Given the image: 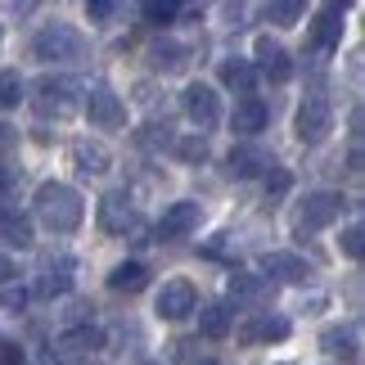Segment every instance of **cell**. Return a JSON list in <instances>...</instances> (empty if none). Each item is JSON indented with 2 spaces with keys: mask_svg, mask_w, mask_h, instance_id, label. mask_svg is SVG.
<instances>
[{
  "mask_svg": "<svg viewBox=\"0 0 365 365\" xmlns=\"http://www.w3.org/2000/svg\"><path fill=\"white\" fill-rule=\"evenodd\" d=\"M81 217H86V203H81V194L73 185H63V180H46V185L36 190V221L54 235H73L81 226Z\"/></svg>",
  "mask_w": 365,
  "mask_h": 365,
  "instance_id": "6da1fadb",
  "label": "cell"
},
{
  "mask_svg": "<svg viewBox=\"0 0 365 365\" xmlns=\"http://www.w3.org/2000/svg\"><path fill=\"white\" fill-rule=\"evenodd\" d=\"M32 54L46 63H77V59H86V36L73 23H50L32 36Z\"/></svg>",
  "mask_w": 365,
  "mask_h": 365,
  "instance_id": "7a4b0ae2",
  "label": "cell"
},
{
  "mask_svg": "<svg viewBox=\"0 0 365 365\" xmlns=\"http://www.w3.org/2000/svg\"><path fill=\"white\" fill-rule=\"evenodd\" d=\"M77 81L73 77H46L36 86V95H32V104H36V113L41 118H68L77 108Z\"/></svg>",
  "mask_w": 365,
  "mask_h": 365,
  "instance_id": "3957f363",
  "label": "cell"
},
{
  "mask_svg": "<svg viewBox=\"0 0 365 365\" xmlns=\"http://www.w3.org/2000/svg\"><path fill=\"white\" fill-rule=\"evenodd\" d=\"M293 131H298L302 145H320L329 131H334V108L325 95H307V104L298 108V122H293Z\"/></svg>",
  "mask_w": 365,
  "mask_h": 365,
  "instance_id": "277c9868",
  "label": "cell"
},
{
  "mask_svg": "<svg viewBox=\"0 0 365 365\" xmlns=\"http://www.w3.org/2000/svg\"><path fill=\"white\" fill-rule=\"evenodd\" d=\"M339 217H343V194H329V190L307 194V203L298 207V230H302V235L325 230V226H334Z\"/></svg>",
  "mask_w": 365,
  "mask_h": 365,
  "instance_id": "5b68a950",
  "label": "cell"
},
{
  "mask_svg": "<svg viewBox=\"0 0 365 365\" xmlns=\"http://www.w3.org/2000/svg\"><path fill=\"white\" fill-rule=\"evenodd\" d=\"M73 271H77V262L68 257V252H46V257H41V275H36V293L41 298L68 293L73 289Z\"/></svg>",
  "mask_w": 365,
  "mask_h": 365,
  "instance_id": "8992f818",
  "label": "cell"
},
{
  "mask_svg": "<svg viewBox=\"0 0 365 365\" xmlns=\"http://www.w3.org/2000/svg\"><path fill=\"white\" fill-rule=\"evenodd\" d=\"M180 104H185V118L199 126V131H212V126L221 122V100H217V91H212V86H203V81L185 86Z\"/></svg>",
  "mask_w": 365,
  "mask_h": 365,
  "instance_id": "52a82bcc",
  "label": "cell"
},
{
  "mask_svg": "<svg viewBox=\"0 0 365 365\" xmlns=\"http://www.w3.org/2000/svg\"><path fill=\"white\" fill-rule=\"evenodd\" d=\"M252 54H257V63H252V68H257L266 81H275V86H279V81H289V77H293V59H289V50L279 46L275 36H257Z\"/></svg>",
  "mask_w": 365,
  "mask_h": 365,
  "instance_id": "ba28073f",
  "label": "cell"
},
{
  "mask_svg": "<svg viewBox=\"0 0 365 365\" xmlns=\"http://www.w3.org/2000/svg\"><path fill=\"white\" fill-rule=\"evenodd\" d=\"M100 226L108 235H145V226H140V217H135V207L126 203V194H104L100 199Z\"/></svg>",
  "mask_w": 365,
  "mask_h": 365,
  "instance_id": "9c48e42d",
  "label": "cell"
},
{
  "mask_svg": "<svg viewBox=\"0 0 365 365\" xmlns=\"http://www.w3.org/2000/svg\"><path fill=\"white\" fill-rule=\"evenodd\" d=\"M194 307H199V293H194L190 279H167L158 293V316L163 320H185Z\"/></svg>",
  "mask_w": 365,
  "mask_h": 365,
  "instance_id": "30bf717a",
  "label": "cell"
},
{
  "mask_svg": "<svg viewBox=\"0 0 365 365\" xmlns=\"http://www.w3.org/2000/svg\"><path fill=\"white\" fill-rule=\"evenodd\" d=\"M86 113H91V122L100 126V131H118V126L126 122V108H122V100L108 86H95L86 95Z\"/></svg>",
  "mask_w": 365,
  "mask_h": 365,
  "instance_id": "8fae6325",
  "label": "cell"
},
{
  "mask_svg": "<svg viewBox=\"0 0 365 365\" xmlns=\"http://www.w3.org/2000/svg\"><path fill=\"white\" fill-rule=\"evenodd\" d=\"M320 347H325L329 356H343L347 365H356L361 361V329L356 325H329L320 334Z\"/></svg>",
  "mask_w": 365,
  "mask_h": 365,
  "instance_id": "7c38bea8",
  "label": "cell"
},
{
  "mask_svg": "<svg viewBox=\"0 0 365 365\" xmlns=\"http://www.w3.org/2000/svg\"><path fill=\"white\" fill-rule=\"evenodd\" d=\"M190 230H199V203H172L158 221V240H185Z\"/></svg>",
  "mask_w": 365,
  "mask_h": 365,
  "instance_id": "4fadbf2b",
  "label": "cell"
},
{
  "mask_svg": "<svg viewBox=\"0 0 365 365\" xmlns=\"http://www.w3.org/2000/svg\"><path fill=\"white\" fill-rule=\"evenodd\" d=\"M240 339L252 343V347H257V343H284V339H289V320H284V316L262 312V316H252L248 325L240 329Z\"/></svg>",
  "mask_w": 365,
  "mask_h": 365,
  "instance_id": "5bb4252c",
  "label": "cell"
},
{
  "mask_svg": "<svg viewBox=\"0 0 365 365\" xmlns=\"http://www.w3.org/2000/svg\"><path fill=\"white\" fill-rule=\"evenodd\" d=\"M262 271L271 275V279H284V284H302V279L312 275V266H307L298 252H266Z\"/></svg>",
  "mask_w": 365,
  "mask_h": 365,
  "instance_id": "9a60e30c",
  "label": "cell"
},
{
  "mask_svg": "<svg viewBox=\"0 0 365 365\" xmlns=\"http://www.w3.org/2000/svg\"><path fill=\"white\" fill-rule=\"evenodd\" d=\"M73 163L81 176H104L108 167H113V153H108L104 145H95V140H77L73 145Z\"/></svg>",
  "mask_w": 365,
  "mask_h": 365,
  "instance_id": "2e32d148",
  "label": "cell"
},
{
  "mask_svg": "<svg viewBox=\"0 0 365 365\" xmlns=\"http://www.w3.org/2000/svg\"><path fill=\"white\" fill-rule=\"evenodd\" d=\"M343 41V9H320L316 14V23H312V46L316 50H334Z\"/></svg>",
  "mask_w": 365,
  "mask_h": 365,
  "instance_id": "e0dca14e",
  "label": "cell"
},
{
  "mask_svg": "<svg viewBox=\"0 0 365 365\" xmlns=\"http://www.w3.org/2000/svg\"><path fill=\"white\" fill-rule=\"evenodd\" d=\"M271 163H275V158H271L266 149H257V145H240V149H230V172L240 176V180H248V176H262Z\"/></svg>",
  "mask_w": 365,
  "mask_h": 365,
  "instance_id": "ac0fdd59",
  "label": "cell"
},
{
  "mask_svg": "<svg viewBox=\"0 0 365 365\" xmlns=\"http://www.w3.org/2000/svg\"><path fill=\"white\" fill-rule=\"evenodd\" d=\"M266 118H271V113H266V104L257 100V95H244V100L235 104V118H230V126H235L240 135H257L262 126H266Z\"/></svg>",
  "mask_w": 365,
  "mask_h": 365,
  "instance_id": "d6986e66",
  "label": "cell"
},
{
  "mask_svg": "<svg viewBox=\"0 0 365 365\" xmlns=\"http://www.w3.org/2000/svg\"><path fill=\"white\" fill-rule=\"evenodd\" d=\"M217 77H221V86H230L240 95H252V86H257V68H252L248 59H226Z\"/></svg>",
  "mask_w": 365,
  "mask_h": 365,
  "instance_id": "ffe728a7",
  "label": "cell"
},
{
  "mask_svg": "<svg viewBox=\"0 0 365 365\" xmlns=\"http://www.w3.org/2000/svg\"><path fill=\"white\" fill-rule=\"evenodd\" d=\"M0 244L5 248H32V221L19 212H0Z\"/></svg>",
  "mask_w": 365,
  "mask_h": 365,
  "instance_id": "44dd1931",
  "label": "cell"
},
{
  "mask_svg": "<svg viewBox=\"0 0 365 365\" xmlns=\"http://www.w3.org/2000/svg\"><path fill=\"white\" fill-rule=\"evenodd\" d=\"M149 284V266H140V262H122L113 275H108V289L113 293H140Z\"/></svg>",
  "mask_w": 365,
  "mask_h": 365,
  "instance_id": "7402d4cb",
  "label": "cell"
},
{
  "mask_svg": "<svg viewBox=\"0 0 365 365\" xmlns=\"http://www.w3.org/2000/svg\"><path fill=\"white\" fill-rule=\"evenodd\" d=\"M199 329H203V339H226V334H230V312H226V307H203V312H199Z\"/></svg>",
  "mask_w": 365,
  "mask_h": 365,
  "instance_id": "603a6c76",
  "label": "cell"
},
{
  "mask_svg": "<svg viewBox=\"0 0 365 365\" xmlns=\"http://www.w3.org/2000/svg\"><path fill=\"white\" fill-rule=\"evenodd\" d=\"M140 14H145V23H153V27H167V23H176V14H180V0H140Z\"/></svg>",
  "mask_w": 365,
  "mask_h": 365,
  "instance_id": "cb8c5ba5",
  "label": "cell"
},
{
  "mask_svg": "<svg viewBox=\"0 0 365 365\" xmlns=\"http://www.w3.org/2000/svg\"><path fill=\"white\" fill-rule=\"evenodd\" d=\"M302 9H307V0H266V19L279 27H293L302 19Z\"/></svg>",
  "mask_w": 365,
  "mask_h": 365,
  "instance_id": "d4e9b609",
  "label": "cell"
},
{
  "mask_svg": "<svg viewBox=\"0 0 365 365\" xmlns=\"http://www.w3.org/2000/svg\"><path fill=\"white\" fill-rule=\"evenodd\" d=\"M59 347H68V352H91V347H100V329H91V325L68 329V334H59Z\"/></svg>",
  "mask_w": 365,
  "mask_h": 365,
  "instance_id": "484cf974",
  "label": "cell"
},
{
  "mask_svg": "<svg viewBox=\"0 0 365 365\" xmlns=\"http://www.w3.org/2000/svg\"><path fill=\"white\" fill-rule=\"evenodd\" d=\"M262 293H266V284L257 275H235L230 279V298H240V302H257Z\"/></svg>",
  "mask_w": 365,
  "mask_h": 365,
  "instance_id": "4316f807",
  "label": "cell"
},
{
  "mask_svg": "<svg viewBox=\"0 0 365 365\" xmlns=\"http://www.w3.org/2000/svg\"><path fill=\"white\" fill-rule=\"evenodd\" d=\"M19 100H23V77L14 73H0V108H19Z\"/></svg>",
  "mask_w": 365,
  "mask_h": 365,
  "instance_id": "83f0119b",
  "label": "cell"
},
{
  "mask_svg": "<svg viewBox=\"0 0 365 365\" xmlns=\"http://www.w3.org/2000/svg\"><path fill=\"white\" fill-rule=\"evenodd\" d=\"M23 307H27V289L5 279V289H0V312H23Z\"/></svg>",
  "mask_w": 365,
  "mask_h": 365,
  "instance_id": "f1b7e54d",
  "label": "cell"
},
{
  "mask_svg": "<svg viewBox=\"0 0 365 365\" xmlns=\"http://www.w3.org/2000/svg\"><path fill=\"white\" fill-rule=\"evenodd\" d=\"M86 9H91V23H108L118 14V0H86Z\"/></svg>",
  "mask_w": 365,
  "mask_h": 365,
  "instance_id": "f546056e",
  "label": "cell"
},
{
  "mask_svg": "<svg viewBox=\"0 0 365 365\" xmlns=\"http://www.w3.org/2000/svg\"><path fill=\"white\" fill-rule=\"evenodd\" d=\"M361 240H365V230L347 226V235H343V252H347V257H361Z\"/></svg>",
  "mask_w": 365,
  "mask_h": 365,
  "instance_id": "4dcf8cb0",
  "label": "cell"
},
{
  "mask_svg": "<svg viewBox=\"0 0 365 365\" xmlns=\"http://www.w3.org/2000/svg\"><path fill=\"white\" fill-rule=\"evenodd\" d=\"M41 5V0H0V9L5 14H14V19H23V14H32Z\"/></svg>",
  "mask_w": 365,
  "mask_h": 365,
  "instance_id": "1f68e13d",
  "label": "cell"
},
{
  "mask_svg": "<svg viewBox=\"0 0 365 365\" xmlns=\"http://www.w3.org/2000/svg\"><path fill=\"white\" fill-rule=\"evenodd\" d=\"M0 365H23V352L14 343H0Z\"/></svg>",
  "mask_w": 365,
  "mask_h": 365,
  "instance_id": "d6a6232c",
  "label": "cell"
},
{
  "mask_svg": "<svg viewBox=\"0 0 365 365\" xmlns=\"http://www.w3.org/2000/svg\"><path fill=\"white\" fill-rule=\"evenodd\" d=\"M180 153H185V158H203L207 145H203V140H185V145H180Z\"/></svg>",
  "mask_w": 365,
  "mask_h": 365,
  "instance_id": "836d02e7",
  "label": "cell"
},
{
  "mask_svg": "<svg viewBox=\"0 0 365 365\" xmlns=\"http://www.w3.org/2000/svg\"><path fill=\"white\" fill-rule=\"evenodd\" d=\"M14 275H19V271H14V262L0 252V284H5V279H14Z\"/></svg>",
  "mask_w": 365,
  "mask_h": 365,
  "instance_id": "e575fe53",
  "label": "cell"
},
{
  "mask_svg": "<svg viewBox=\"0 0 365 365\" xmlns=\"http://www.w3.org/2000/svg\"><path fill=\"white\" fill-rule=\"evenodd\" d=\"M14 145V131H9V126H0V149H9Z\"/></svg>",
  "mask_w": 365,
  "mask_h": 365,
  "instance_id": "d590c367",
  "label": "cell"
},
{
  "mask_svg": "<svg viewBox=\"0 0 365 365\" xmlns=\"http://www.w3.org/2000/svg\"><path fill=\"white\" fill-rule=\"evenodd\" d=\"M329 5H334V9H347V5H352V0H329Z\"/></svg>",
  "mask_w": 365,
  "mask_h": 365,
  "instance_id": "8d00e7d4",
  "label": "cell"
},
{
  "mask_svg": "<svg viewBox=\"0 0 365 365\" xmlns=\"http://www.w3.org/2000/svg\"><path fill=\"white\" fill-rule=\"evenodd\" d=\"M0 212H5V185H0Z\"/></svg>",
  "mask_w": 365,
  "mask_h": 365,
  "instance_id": "74e56055",
  "label": "cell"
},
{
  "mask_svg": "<svg viewBox=\"0 0 365 365\" xmlns=\"http://www.w3.org/2000/svg\"><path fill=\"white\" fill-rule=\"evenodd\" d=\"M199 365H221V361H199Z\"/></svg>",
  "mask_w": 365,
  "mask_h": 365,
  "instance_id": "f35d334b",
  "label": "cell"
},
{
  "mask_svg": "<svg viewBox=\"0 0 365 365\" xmlns=\"http://www.w3.org/2000/svg\"><path fill=\"white\" fill-rule=\"evenodd\" d=\"M145 365H158V361H145Z\"/></svg>",
  "mask_w": 365,
  "mask_h": 365,
  "instance_id": "ab89813d",
  "label": "cell"
},
{
  "mask_svg": "<svg viewBox=\"0 0 365 365\" xmlns=\"http://www.w3.org/2000/svg\"><path fill=\"white\" fill-rule=\"evenodd\" d=\"M50 365H54V361H50Z\"/></svg>",
  "mask_w": 365,
  "mask_h": 365,
  "instance_id": "60d3db41",
  "label": "cell"
}]
</instances>
